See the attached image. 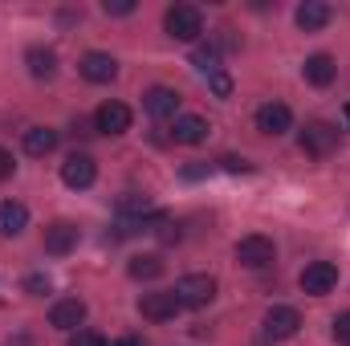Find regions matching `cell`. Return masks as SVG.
<instances>
[{
  "instance_id": "obj_1",
  "label": "cell",
  "mask_w": 350,
  "mask_h": 346,
  "mask_svg": "<svg viewBox=\"0 0 350 346\" xmlns=\"http://www.w3.org/2000/svg\"><path fill=\"white\" fill-rule=\"evenodd\" d=\"M172 293L183 310H204V306H212V297H216V277H208V273H187V277L175 281Z\"/></svg>"
},
{
  "instance_id": "obj_2",
  "label": "cell",
  "mask_w": 350,
  "mask_h": 346,
  "mask_svg": "<svg viewBox=\"0 0 350 346\" xmlns=\"http://www.w3.org/2000/svg\"><path fill=\"white\" fill-rule=\"evenodd\" d=\"M163 29H167L172 41H196L204 33V12L196 4H172L163 12Z\"/></svg>"
},
{
  "instance_id": "obj_3",
  "label": "cell",
  "mask_w": 350,
  "mask_h": 346,
  "mask_svg": "<svg viewBox=\"0 0 350 346\" xmlns=\"http://www.w3.org/2000/svg\"><path fill=\"white\" fill-rule=\"evenodd\" d=\"M334 285H338V265H330V261H310V265L301 269V293L322 297V293H330Z\"/></svg>"
},
{
  "instance_id": "obj_4",
  "label": "cell",
  "mask_w": 350,
  "mask_h": 346,
  "mask_svg": "<svg viewBox=\"0 0 350 346\" xmlns=\"http://www.w3.org/2000/svg\"><path fill=\"white\" fill-rule=\"evenodd\" d=\"M273 257H277V249H273V241L261 237V232L237 241V261H241L245 269H265V265H273Z\"/></svg>"
},
{
  "instance_id": "obj_5",
  "label": "cell",
  "mask_w": 350,
  "mask_h": 346,
  "mask_svg": "<svg viewBox=\"0 0 350 346\" xmlns=\"http://www.w3.org/2000/svg\"><path fill=\"white\" fill-rule=\"evenodd\" d=\"M94 131L98 135H126L131 131V106L126 102H102L94 110Z\"/></svg>"
},
{
  "instance_id": "obj_6",
  "label": "cell",
  "mask_w": 350,
  "mask_h": 346,
  "mask_svg": "<svg viewBox=\"0 0 350 346\" xmlns=\"http://www.w3.org/2000/svg\"><path fill=\"white\" fill-rule=\"evenodd\" d=\"M301 330V314L293 310V306H269V314H265V334L273 338V343H285V338H293Z\"/></svg>"
},
{
  "instance_id": "obj_7",
  "label": "cell",
  "mask_w": 350,
  "mask_h": 346,
  "mask_svg": "<svg viewBox=\"0 0 350 346\" xmlns=\"http://www.w3.org/2000/svg\"><path fill=\"white\" fill-rule=\"evenodd\" d=\"M334 143H338V131L330 122H306V131H301V151L306 155L322 159V155L334 151Z\"/></svg>"
},
{
  "instance_id": "obj_8",
  "label": "cell",
  "mask_w": 350,
  "mask_h": 346,
  "mask_svg": "<svg viewBox=\"0 0 350 346\" xmlns=\"http://www.w3.org/2000/svg\"><path fill=\"white\" fill-rule=\"evenodd\" d=\"M78 224H70V220H53L49 228H45V253L49 257H66V253H74L78 249Z\"/></svg>"
},
{
  "instance_id": "obj_9",
  "label": "cell",
  "mask_w": 350,
  "mask_h": 346,
  "mask_svg": "<svg viewBox=\"0 0 350 346\" xmlns=\"http://www.w3.org/2000/svg\"><path fill=\"white\" fill-rule=\"evenodd\" d=\"M82 322H86V302L82 297H62V302H53V310H49V326H57V330H82Z\"/></svg>"
},
{
  "instance_id": "obj_10",
  "label": "cell",
  "mask_w": 350,
  "mask_h": 346,
  "mask_svg": "<svg viewBox=\"0 0 350 346\" xmlns=\"http://www.w3.org/2000/svg\"><path fill=\"white\" fill-rule=\"evenodd\" d=\"M179 310H183V306L175 302L172 289H163V293H143V297H139V314H143L147 322H172Z\"/></svg>"
},
{
  "instance_id": "obj_11",
  "label": "cell",
  "mask_w": 350,
  "mask_h": 346,
  "mask_svg": "<svg viewBox=\"0 0 350 346\" xmlns=\"http://www.w3.org/2000/svg\"><path fill=\"white\" fill-rule=\"evenodd\" d=\"M179 90L172 86H151L143 94V110L151 114V118H179Z\"/></svg>"
},
{
  "instance_id": "obj_12",
  "label": "cell",
  "mask_w": 350,
  "mask_h": 346,
  "mask_svg": "<svg viewBox=\"0 0 350 346\" xmlns=\"http://www.w3.org/2000/svg\"><path fill=\"white\" fill-rule=\"evenodd\" d=\"M94 179H98V163H94L90 155H70V159L62 163V183L74 187V191H86Z\"/></svg>"
},
{
  "instance_id": "obj_13",
  "label": "cell",
  "mask_w": 350,
  "mask_h": 346,
  "mask_svg": "<svg viewBox=\"0 0 350 346\" xmlns=\"http://www.w3.org/2000/svg\"><path fill=\"white\" fill-rule=\"evenodd\" d=\"M78 70H82V78L86 82H94V86H106V82H114L118 78V62L110 57V53H86L82 62H78Z\"/></svg>"
},
{
  "instance_id": "obj_14",
  "label": "cell",
  "mask_w": 350,
  "mask_h": 346,
  "mask_svg": "<svg viewBox=\"0 0 350 346\" xmlns=\"http://www.w3.org/2000/svg\"><path fill=\"white\" fill-rule=\"evenodd\" d=\"M289 127H293V110H289L285 102H265L261 110H257V131H261V135H273V139H277V135H285Z\"/></svg>"
},
{
  "instance_id": "obj_15",
  "label": "cell",
  "mask_w": 350,
  "mask_h": 346,
  "mask_svg": "<svg viewBox=\"0 0 350 346\" xmlns=\"http://www.w3.org/2000/svg\"><path fill=\"white\" fill-rule=\"evenodd\" d=\"M330 4H322V0H306V4H297V12H293V21H297V29L301 33H318V29H326L330 25Z\"/></svg>"
},
{
  "instance_id": "obj_16",
  "label": "cell",
  "mask_w": 350,
  "mask_h": 346,
  "mask_svg": "<svg viewBox=\"0 0 350 346\" xmlns=\"http://www.w3.org/2000/svg\"><path fill=\"white\" fill-rule=\"evenodd\" d=\"M172 139L175 143H183V147H196V143L208 139V122H204L200 114H179L175 127H172Z\"/></svg>"
},
{
  "instance_id": "obj_17",
  "label": "cell",
  "mask_w": 350,
  "mask_h": 346,
  "mask_svg": "<svg viewBox=\"0 0 350 346\" xmlns=\"http://www.w3.org/2000/svg\"><path fill=\"white\" fill-rule=\"evenodd\" d=\"M301 74H306V82H310V86H330V82L338 78V66H334V57H330V53H314V57H306Z\"/></svg>"
},
{
  "instance_id": "obj_18",
  "label": "cell",
  "mask_w": 350,
  "mask_h": 346,
  "mask_svg": "<svg viewBox=\"0 0 350 346\" xmlns=\"http://www.w3.org/2000/svg\"><path fill=\"white\" fill-rule=\"evenodd\" d=\"M29 228V208L21 200H4L0 204V237H21Z\"/></svg>"
},
{
  "instance_id": "obj_19",
  "label": "cell",
  "mask_w": 350,
  "mask_h": 346,
  "mask_svg": "<svg viewBox=\"0 0 350 346\" xmlns=\"http://www.w3.org/2000/svg\"><path fill=\"white\" fill-rule=\"evenodd\" d=\"M53 151H57V131H49V127H29V131H25V155L45 159V155H53Z\"/></svg>"
},
{
  "instance_id": "obj_20",
  "label": "cell",
  "mask_w": 350,
  "mask_h": 346,
  "mask_svg": "<svg viewBox=\"0 0 350 346\" xmlns=\"http://www.w3.org/2000/svg\"><path fill=\"white\" fill-rule=\"evenodd\" d=\"M25 62H29V74H33L37 82H49V78L57 74V53L45 49V45H33V49L25 53Z\"/></svg>"
},
{
  "instance_id": "obj_21",
  "label": "cell",
  "mask_w": 350,
  "mask_h": 346,
  "mask_svg": "<svg viewBox=\"0 0 350 346\" xmlns=\"http://www.w3.org/2000/svg\"><path fill=\"white\" fill-rule=\"evenodd\" d=\"M163 269H167V265H163V257H155V253L131 261V277H135V281H155Z\"/></svg>"
},
{
  "instance_id": "obj_22",
  "label": "cell",
  "mask_w": 350,
  "mask_h": 346,
  "mask_svg": "<svg viewBox=\"0 0 350 346\" xmlns=\"http://www.w3.org/2000/svg\"><path fill=\"white\" fill-rule=\"evenodd\" d=\"M191 62H196V70H204V74H216V70H220V49H216V41H208V45H196V49H191Z\"/></svg>"
},
{
  "instance_id": "obj_23",
  "label": "cell",
  "mask_w": 350,
  "mask_h": 346,
  "mask_svg": "<svg viewBox=\"0 0 350 346\" xmlns=\"http://www.w3.org/2000/svg\"><path fill=\"white\" fill-rule=\"evenodd\" d=\"M208 86L216 98H228L232 94V78H228V70H216V74H208Z\"/></svg>"
},
{
  "instance_id": "obj_24",
  "label": "cell",
  "mask_w": 350,
  "mask_h": 346,
  "mask_svg": "<svg viewBox=\"0 0 350 346\" xmlns=\"http://www.w3.org/2000/svg\"><path fill=\"white\" fill-rule=\"evenodd\" d=\"M25 289H29L33 297H45V293L53 289V281H49L45 273H29V277H25Z\"/></svg>"
},
{
  "instance_id": "obj_25",
  "label": "cell",
  "mask_w": 350,
  "mask_h": 346,
  "mask_svg": "<svg viewBox=\"0 0 350 346\" xmlns=\"http://www.w3.org/2000/svg\"><path fill=\"white\" fill-rule=\"evenodd\" d=\"M330 334H334V338H338L342 346H350V310H347V314H338V318H334Z\"/></svg>"
},
{
  "instance_id": "obj_26",
  "label": "cell",
  "mask_w": 350,
  "mask_h": 346,
  "mask_svg": "<svg viewBox=\"0 0 350 346\" xmlns=\"http://www.w3.org/2000/svg\"><path fill=\"white\" fill-rule=\"evenodd\" d=\"M70 346H106V338L94 334V330H74L70 334Z\"/></svg>"
},
{
  "instance_id": "obj_27",
  "label": "cell",
  "mask_w": 350,
  "mask_h": 346,
  "mask_svg": "<svg viewBox=\"0 0 350 346\" xmlns=\"http://www.w3.org/2000/svg\"><path fill=\"white\" fill-rule=\"evenodd\" d=\"M102 8H106L110 16H131V12H135V0H106Z\"/></svg>"
},
{
  "instance_id": "obj_28",
  "label": "cell",
  "mask_w": 350,
  "mask_h": 346,
  "mask_svg": "<svg viewBox=\"0 0 350 346\" xmlns=\"http://www.w3.org/2000/svg\"><path fill=\"white\" fill-rule=\"evenodd\" d=\"M12 172H16V163H12V151H4V147H0V179H8Z\"/></svg>"
},
{
  "instance_id": "obj_29",
  "label": "cell",
  "mask_w": 350,
  "mask_h": 346,
  "mask_svg": "<svg viewBox=\"0 0 350 346\" xmlns=\"http://www.w3.org/2000/svg\"><path fill=\"white\" fill-rule=\"evenodd\" d=\"M220 163H224L228 172H249V168H245V159H220Z\"/></svg>"
},
{
  "instance_id": "obj_30",
  "label": "cell",
  "mask_w": 350,
  "mask_h": 346,
  "mask_svg": "<svg viewBox=\"0 0 350 346\" xmlns=\"http://www.w3.org/2000/svg\"><path fill=\"white\" fill-rule=\"evenodd\" d=\"M110 346H147L143 338H135V334H126V338H118V343H110Z\"/></svg>"
},
{
  "instance_id": "obj_31",
  "label": "cell",
  "mask_w": 350,
  "mask_h": 346,
  "mask_svg": "<svg viewBox=\"0 0 350 346\" xmlns=\"http://www.w3.org/2000/svg\"><path fill=\"white\" fill-rule=\"evenodd\" d=\"M342 118H347V127H350V102H347V106H342Z\"/></svg>"
}]
</instances>
